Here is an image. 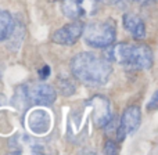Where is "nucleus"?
I'll return each instance as SVG.
<instances>
[{
  "label": "nucleus",
  "instance_id": "19",
  "mask_svg": "<svg viewBox=\"0 0 158 155\" xmlns=\"http://www.w3.org/2000/svg\"><path fill=\"white\" fill-rule=\"evenodd\" d=\"M0 79H2V68H0Z\"/></svg>",
  "mask_w": 158,
  "mask_h": 155
},
{
  "label": "nucleus",
  "instance_id": "15",
  "mask_svg": "<svg viewBox=\"0 0 158 155\" xmlns=\"http://www.w3.org/2000/svg\"><path fill=\"white\" fill-rule=\"evenodd\" d=\"M39 75H40V79L49 78V75H50V68H49L47 65H43V67H42V69H39Z\"/></svg>",
  "mask_w": 158,
  "mask_h": 155
},
{
  "label": "nucleus",
  "instance_id": "12",
  "mask_svg": "<svg viewBox=\"0 0 158 155\" xmlns=\"http://www.w3.org/2000/svg\"><path fill=\"white\" fill-rule=\"evenodd\" d=\"M58 87H60V92L63 93L64 96H71V94H74V92H75V86L68 79H61V80L58 82Z\"/></svg>",
  "mask_w": 158,
  "mask_h": 155
},
{
  "label": "nucleus",
  "instance_id": "6",
  "mask_svg": "<svg viewBox=\"0 0 158 155\" xmlns=\"http://www.w3.org/2000/svg\"><path fill=\"white\" fill-rule=\"evenodd\" d=\"M85 104L92 114V119L96 128H104L112 116L110 101L104 96H94Z\"/></svg>",
  "mask_w": 158,
  "mask_h": 155
},
{
  "label": "nucleus",
  "instance_id": "16",
  "mask_svg": "<svg viewBox=\"0 0 158 155\" xmlns=\"http://www.w3.org/2000/svg\"><path fill=\"white\" fill-rule=\"evenodd\" d=\"M100 3H104V4H117V3H121L123 0H98Z\"/></svg>",
  "mask_w": 158,
  "mask_h": 155
},
{
  "label": "nucleus",
  "instance_id": "8",
  "mask_svg": "<svg viewBox=\"0 0 158 155\" xmlns=\"http://www.w3.org/2000/svg\"><path fill=\"white\" fill-rule=\"evenodd\" d=\"M27 126L35 134H46L52 128V116L46 109L35 108L27 114Z\"/></svg>",
  "mask_w": 158,
  "mask_h": 155
},
{
  "label": "nucleus",
  "instance_id": "4",
  "mask_svg": "<svg viewBox=\"0 0 158 155\" xmlns=\"http://www.w3.org/2000/svg\"><path fill=\"white\" fill-rule=\"evenodd\" d=\"M83 39L89 46L96 49H106L114 43L117 36V25L112 19L96 21L83 27Z\"/></svg>",
  "mask_w": 158,
  "mask_h": 155
},
{
  "label": "nucleus",
  "instance_id": "1",
  "mask_svg": "<svg viewBox=\"0 0 158 155\" xmlns=\"http://www.w3.org/2000/svg\"><path fill=\"white\" fill-rule=\"evenodd\" d=\"M71 72L86 86H101L111 76L112 67L106 57L94 53H78L71 60Z\"/></svg>",
  "mask_w": 158,
  "mask_h": 155
},
{
  "label": "nucleus",
  "instance_id": "17",
  "mask_svg": "<svg viewBox=\"0 0 158 155\" xmlns=\"http://www.w3.org/2000/svg\"><path fill=\"white\" fill-rule=\"evenodd\" d=\"M135 2L140 3V4H151V3H154L156 0H135Z\"/></svg>",
  "mask_w": 158,
  "mask_h": 155
},
{
  "label": "nucleus",
  "instance_id": "9",
  "mask_svg": "<svg viewBox=\"0 0 158 155\" xmlns=\"http://www.w3.org/2000/svg\"><path fill=\"white\" fill-rule=\"evenodd\" d=\"M140 120H142V112L137 105H131L123 111L122 118L119 120V128L128 133H133L137 128L140 126Z\"/></svg>",
  "mask_w": 158,
  "mask_h": 155
},
{
  "label": "nucleus",
  "instance_id": "13",
  "mask_svg": "<svg viewBox=\"0 0 158 155\" xmlns=\"http://www.w3.org/2000/svg\"><path fill=\"white\" fill-rule=\"evenodd\" d=\"M119 151V147L117 145V141H112V140H108L104 145V153L106 154H117Z\"/></svg>",
  "mask_w": 158,
  "mask_h": 155
},
{
  "label": "nucleus",
  "instance_id": "5",
  "mask_svg": "<svg viewBox=\"0 0 158 155\" xmlns=\"http://www.w3.org/2000/svg\"><path fill=\"white\" fill-rule=\"evenodd\" d=\"M98 0H63L61 10L67 18L81 19L82 17L93 15L97 11Z\"/></svg>",
  "mask_w": 158,
  "mask_h": 155
},
{
  "label": "nucleus",
  "instance_id": "14",
  "mask_svg": "<svg viewBox=\"0 0 158 155\" xmlns=\"http://www.w3.org/2000/svg\"><path fill=\"white\" fill-rule=\"evenodd\" d=\"M157 92L153 94V97H151L150 103L147 104V109H150V111H154V109H157Z\"/></svg>",
  "mask_w": 158,
  "mask_h": 155
},
{
  "label": "nucleus",
  "instance_id": "7",
  "mask_svg": "<svg viewBox=\"0 0 158 155\" xmlns=\"http://www.w3.org/2000/svg\"><path fill=\"white\" fill-rule=\"evenodd\" d=\"M83 22L75 19L74 22H69L56 31L52 36V40L61 46H72L81 39L82 33H83Z\"/></svg>",
  "mask_w": 158,
  "mask_h": 155
},
{
  "label": "nucleus",
  "instance_id": "10",
  "mask_svg": "<svg viewBox=\"0 0 158 155\" xmlns=\"http://www.w3.org/2000/svg\"><path fill=\"white\" fill-rule=\"evenodd\" d=\"M123 27L135 39H143L146 36V25L139 15L133 13H126L122 17Z\"/></svg>",
  "mask_w": 158,
  "mask_h": 155
},
{
  "label": "nucleus",
  "instance_id": "3",
  "mask_svg": "<svg viewBox=\"0 0 158 155\" xmlns=\"http://www.w3.org/2000/svg\"><path fill=\"white\" fill-rule=\"evenodd\" d=\"M57 98L54 87L46 83H31L19 86L15 90L13 103L19 109L28 108L29 105H52Z\"/></svg>",
  "mask_w": 158,
  "mask_h": 155
},
{
  "label": "nucleus",
  "instance_id": "2",
  "mask_svg": "<svg viewBox=\"0 0 158 155\" xmlns=\"http://www.w3.org/2000/svg\"><path fill=\"white\" fill-rule=\"evenodd\" d=\"M104 57L110 63L119 64L132 69H150L154 64L153 50L147 44H131V43H117L106 47Z\"/></svg>",
  "mask_w": 158,
  "mask_h": 155
},
{
  "label": "nucleus",
  "instance_id": "20",
  "mask_svg": "<svg viewBox=\"0 0 158 155\" xmlns=\"http://www.w3.org/2000/svg\"><path fill=\"white\" fill-rule=\"evenodd\" d=\"M49 2H57V0H49Z\"/></svg>",
  "mask_w": 158,
  "mask_h": 155
},
{
  "label": "nucleus",
  "instance_id": "11",
  "mask_svg": "<svg viewBox=\"0 0 158 155\" xmlns=\"http://www.w3.org/2000/svg\"><path fill=\"white\" fill-rule=\"evenodd\" d=\"M15 29V21L13 15L6 10H0V42L7 40Z\"/></svg>",
  "mask_w": 158,
  "mask_h": 155
},
{
  "label": "nucleus",
  "instance_id": "18",
  "mask_svg": "<svg viewBox=\"0 0 158 155\" xmlns=\"http://www.w3.org/2000/svg\"><path fill=\"white\" fill-rule=\"evenodd\" d=\"M4 98H6L4 96H3V94H0V105H3V104H4V101H6Z\"/></svg>",
  "mask_w": 158,
  "mask_h": 155
}]
</instances>
